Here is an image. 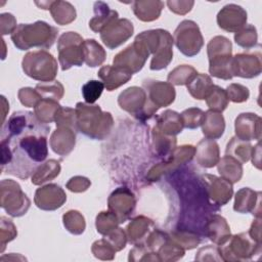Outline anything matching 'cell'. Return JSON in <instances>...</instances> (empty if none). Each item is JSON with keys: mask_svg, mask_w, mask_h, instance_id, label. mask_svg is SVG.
Listing matches in <instances>:
<instances>
[{"mask_svg": "<svg viewBox=\"0 0 262 262\" xmlns=\"http://www.w3.org/2000/svg\"><path fill=\"white\" fill-rule=\"evenodd\" d=\"M50 127L28 111L13 113L1 129V172L27 179L48 156Z\"/></svg>", "mask_w": 262, "mask_h": 262, "instance_id": "6da1fadb", "label": "cell"}, {"mask_svg": "<svg viewBox=\"0 0 262 262\" xmlns=\"http://www.w3.org/2000/svg\"><path fill=\"white\" fill-rule=\"evenodd\" d=\"M77 130L91 139H104L114 126V119L108 112H102L99 105L78 102L76 104Z\"/></svg>", "mask_w": 262, "mask_h": 262, "instance_id": "7a4b0ae2", "label": "cell"}, {"mask_svg": "<svg viewBox=\"0 0 262 262\" xmlns=\"http://www.w3.org/2000/svg\"><path fill=\"white\" fill-rule=\"evenodd\" d=\"M58 30L46 21L37 20L33 24H20L11 34L14 46L19 50L31 48L48 49L55 42Z\"/></svg>", "mask_w": 262, "mask_h": 262, "instance_id": "3957f363", "label": "cell"}, {"mask_svg": "<svg viewBox=\"0 0 262 262\" xmlns=\"http://www.w3.org/2000/svg\"><path fill=\"white\" fill-rule=\"evenodd\" d=\"M143 47L152 54L149 69L151 71H160L166 69L173 58V37L163 29L148 30L141 32L135 37Z\"/></svg>", "mask_w": 262, "mask_h": 262, "instance_id": "277c9868", "label": "cell"}, {"mask_svg": "<svg viewBox=\"0 0 262 262\" xmlns=\"http://www.w3.org/2000/svg\"><path fill=\"white\" fill-rule=\"evenodd\" d=\"M209 57V73L218 79L230 80L233 78L231 73L232 44L224 36L212 38L207 45Z\"/></svg>", "mask_w": 262, "mask_h": 262, "instance_id": "5b68a950", "label": "cell"}, {"mask_svg": "<svg viewBox=\"0 0 262 262\" xmlns=\"http://www.w3.org/2000/svg\"><path fill=\"white\" fill-rule=\"evenodd\" d=\"M24 73L37 81H54L57 74V61L46 50L28 52L21 61Z\"/></svg>", "mask_w": 262, "mask_h": 262, "instance_id": "8992f818", "label": "cell"}, {"mask_svg": "<svg viewBox=\"0 0 262 262\" xmlns=\"http://www.w3.org/2000/svg\"><path fill=\"white\" fill-rule=\"evenodd\" d=\"M218 248L223 261H249L261 253V243L253 239L248 232L230 235Z\"/></svg>", "mask_w": 262, "mask_h": 262, "instance_id": "52a82bcc", "label": "cell"}, {"mask_svg": "<svg viewBox=\"0 0 262 262\" xmlns=\"http://www.w3.org/2000/svg\"><path fill=\"white\" fill-rule=\"evenodd\" d=\"M118 103L122 110L142 122L148 120L158 112V108L149 102L144 89L137 86L129 87L121 92Z\"/></svg>", "mask_w": 262, "mask_h": 262, "instance_id": "ba28073f", "label": "cell"}, {"mask_svg": "<svg viewBox=\"0 0 262 262\" xmlns=\"http://www.w3.org/2000/svg\"><path fill=\"white\" fill-rule=\"evenodd\" d=\"M173 41L178 50L187 57L199 54L204 45L199 26L190 19H184L178 25L174 32Z\"/></svg>", "mask_w": 262, "mask_h": 262, "instance_id": "9c48e42d", "label": "cell"}, {"mask_svg": "<svg viewBox=\"0 0 262 262\" xmlns=\"http://www.w3.org/2000/svg\"><path fill=\"white\" fill-rule=\"evenodd\" d=\"M83 38L76 32H67L60 35L57 41L58 60L62 71L72 67H81L84 62Z\"/></svg>", "mask_w": 262, "mask_h": 262, "instance_id": "30bf717a", "label": "cell"}, {"mask_svg": "<svg viewBox=\"0 0 262 262\" xmlns=\"http://www.w3.org/2000/svg\"><path fill=\"white\" fill-rule=\"evenodd\" d=\"M1 207L12 217H20L30 208V200L19 184L11 179L1 181Z\"/></svg>", "mask_w": 262, "mask_h": 262, "instance_id": "8fae6325", "label": "cell"}, {"mask_svg": "<svg viewBox=\"0 0 262 262\" xmlns=\"http://www.w3.org/2000/svg\"><path fill=\"white\" fill-rule=\"evenodd\" d=\"M195 154V147L192 145H182L175 147L173 151L161 163L152 166L146 174L149 181H158L163 175L174 172L180 166L190 162Z\"/></svg>", "mask_w": 262, "mask_h": 262, "instance_id": "7c38bea8", "label": "cell"}, {"mask_svg": "<svg viewBox=\"0 0 262 262\" xmlns=\"http://www.w3.org/2000/svg\"><path fill=\"white\" fill-rule=\"evenodd\" d=\"M261 46L257 45V49H247V51L237 53L231 58V72L233 77L252 79L261 74L262 71V54Z\"/></svg>", "mask_w": 262, "mask_h": 262, "instance_id": "4fadbf2b", "label": "cell"}, {"mask_svg": "<svg viewBox=\"0 0 262 262\" xmlns=\"http://www.w3.org/2000/svg\"><path fill=\"white\" fill-rule=\"evenodd\" d=\"M148 51L138 41H135L120 51L113 59L114 66L129 71L132 75L139 72L149 57Z\"/></svg>", "mask_w": 262, "mask_h": 262, "instance_id": "5bb4252c", "label": "cell"}, {"mask_svg": "<svg viewBox=\"0 0 262 262\" xmlns=\"http://www.w3.org/2000/svg\"><path fill=\"white\" fill-rule=\"evenodd\" d=\"M136 206L134 193L126 186L116 188L108 196V211L115 214L120 223L128 220Z\"/></svg>", "mask_w": 262, "mask_h": 262, "instance_id": "9a60e30c", "label": "cell"}, {"mask_svg": "<svg viewBox=\"0 0 262 262\" xmlns=\"http://www.w3.org/2000/svg\"><path fill=\"white\" fill-rule=\"evenodd\" d=\"M133 32L134 27L129 19L117 18L100 32V39L107 48L115 49L125 43Z\"/></svg>", "mask_w": 262, "mask_h": 262, "instance_id": "2e32d148", "label": "cell"}, {"mask_svg": "<svg viewBox=\"0 0 262 262\" xmlns=\"http://www.w3.org/2000/svg\"><path fill=\"white\" fill-rule=\"evenodd\" d=\"M201 178L212 204L220 207L226 205L230 201L233 193L232 183L222 177H217L211 174H202Z\"/></svg>", "mask_w": 262, "mask_h": 262, "instance_id": "e0dca14e", "label": "cell"}, {"mask_svg": "<svg viewBox=\"0 0 262 262\" xmlns=\"http://www.w3.org/2000/svg\"><path fill=\"white\" fill-rule=\"evenodd\" d=\"M142 87L146 92L149 102L158 110L170 105L176 96L175 89L169 82L148 79L143 81Z\"/></svg>", "mask_w": 262, "mask_h": 262, "instance_id": "ac0fdd59", "label": "cell"}, {"mask_svg": "<svg viewBox=\"0 0 262 262\" xmlns=\"http://www.w3.org/2000/svg\"><path fill=\"white\" fill-rule=\"evenodd\" d=\"M67 201L64 190L55 183L46 184L35 192V205L44 211H54L60 208Z\"/></svg>", "mask_w": 262, "mask_h": 262, "instance_id": "d6986e66", "label": "cell"}, {"mask_svg": "<svg viewBox=\"0 0 262 262\" xmlns=\"http://www.w3.org/2000/svg\"><path fill=\"white\" fill-rule=\"evenodd\" d=\"M247 18V11L242 6L230 3L218 12L217 24L226 32L236 33L246 26Z\"/></svg>", "mask_w": 262, "mask_h": 262, "instance_id": "ffe728a7", "label": "cell"}, {"mask_svg": "<svg viewBox=\"0 0 262 262\" xmlns=\"http://www.w3.org/2000/svg\"><path fill=\"white\" fill-rule=\"evenodd\" d=\"M261 118L256 114H239L234 123L235 137L244 141H259L261 139Z\"/></svg>", "mask_w": 262, "mask_h": 262, "instance_id": "44dd1931", "label": "cell"}, {"mask_svg": "<svg viewBox=\"0 0 262 262\" xmlns=\"http://www.w3.org/2000/svg\"><path fill=\"white\" fill-rule=\"evenodd\" d=\"M233 210L237 213H252L256 218H261V192L249 187L241 188L235 193Z\"/></svg>", "mask_w": 262, "mask_h": 262, "instance_id": "7402d4cb", "label": "cell"}, {"mask_svg": "<svg viewBox=\"0 0 262 262\" xmlns=\"http://www.w3.org/2000/svg\"><path fill=\"white\" fill-rule=\"evenodd\" d=\"M203 233L206 237L218 246L226 242L231 235L229 225L225 218L216 213H213L207 219L204 225Z\"/></svg>", "mask_w": 262, "mask_h": 262, "instance_id": "603a6c76", "label": "cell"}, {"mask_svg": "<svg viewBox=\"0 0 262 262\" xmlns=\"http://www.w3.org/2000/svg\"><path fill=\"white\" fill-rule=\"evenodd\" d=\"M97 76L99 77L107 91H113L121 87L132 78V74L129 71L110 64L100 68Z\"/></svg>", "mask_w": 262, "mask_h": 262, "instance_id": "cb8c5ba5", "label": "cell"}, {"mask_svg": "<svg viewBox=\"0 0 262 262\" xmlns=\"http://www.w3.org/2000/svg\"><path fill=\"white\" fill-rule=\"evenodd\" d=\"M75 130L68 127H57L50 136V147L59 156H68L75 147Z\"/></svg>", "mask_w": 262, "mask_h": 262, "instance_id": "d4e9b609", "label": "cell"}, {"mask_svg": "<svg viewBox=\"0 0 262 262\" xmlns=\"http://www.w3.org/2000/svg\"><path fill=\"white\" fill-rule=\"evenodd\" d=\"M155 223L151 219L145 216H137L133 218L127 225V238L135 245H143L154 229Z\"/></svg>", "mask_w": 262, "mask_h": 262, "instance_id": "484cf974", "label": "cell"}, {"mask_svg": "<svg viewBox=\"0 0 262 262\" xmlns=\"http://www.w3.org/2000/svg\"><path fill=\"white\" fill-rule=\"evenodd\" d=\"M194 156L199 165L204 168H212L220 160L219 146L214 139L204 138L198 143Z\"/></svg>", "mask_w": 262, "mask_h": 262, "instance_id": "4316f807", "label": "cell"}, {"mask_svg": "<svg viewBox=\"0 0 262 262\" xmlns=\"http://www.w3.org/2000/svg\"><path fill=\"white\" fill-rule=\"evenodd\" d=\"M155 128L165 135L175 136L182 131L184 125L180 114L175 111L167 110L157 117Z\"/></svg>", "mask_w": 262, "mask_h": 262, "instance_id": "83f0119b", "label": "cell"}, {"mask_svg": "<svg viewBox=\"0 0 262 262\" xmlns=\"http://www.w3.org/2000/svg\"><path fill=\"white\" fill-rule=\"evenodd\" d=\"M201 126L205 137L215 140L223 135L225 130V121L221 113L209 110L205 112Z\"/></svg>", "mask_w": 262, "mask_h": 262, "instance_id": "f1b7e54d", "label": "cell"}, {"mask_svg": "<svg viewBox=\"0 0 262 262\" xmlns=\"http://www.w3.org/2000/svg\"><path fill=\"white\" fill-rule=\"evenodd\" d=\"M93 8L94 16L89 20V28L95 33H100L113 20L119 18L118 12L111 9L108 5L102 1L95 2Z\"/></svg>", "mask_w": 262, "mask_h": 262, "instance_id": "f546056e", "label": "cell"}, {"mask_svg": "<svg viewBox=\"0 0 262 262\" xmlns=\"http://www.w3.org/2000/svg\"><path fill=\"white\" fill-rule=\"evenodd\" d=\"M164 3L156 0L134 1L132 2V10L136 17L142 21H152L160 17Z\"/></svg>", "mask_w": 262, "mask_h": 262, "instance_id": "4dcf8cb0", "label": "cell"}, {"mask_svg": "<svg viewBox=\"0 0 262 262\" xmlns=\"http://www.w3.org/2000/svg\"><path fill=\"white\" fill-rule=\"evenodd\" d=\"M217 166L219 174L225 180L232 184L241 180L243 176V165L236 159L226 155L219 160Z\"/></svg>", "mask_w": 262, "mask_h": 262, "instance_id": "1f68e13d", "label": "cell"}, {"mask_svg": "<svg viewBox=\"0 0 262 262\" xmlns=\"http://www.w3.org/2000/svg\"><path fill=\"white\" fill-rule=\"evenodd\" d=\"M84 62L91 68L100 66L106 57L103 47L94 39H87L83 42Z\"/></svg>", "mask_w": 262, "mask_h": 262, "instance_id": "d6a6232c", "label": "cell"}, {"mask_svg": "<svg viewBox=\"0 0 262 262\" xmlns=\"http://www.w3.org/2000/svg\"><path fill=\"white\" fill-rule=\"evenodd\" d=\"M49 10L54 21L60 26L69 25L76 18L75 7L67 1H51Z\"/></svg>", "mask_w": 262, "mask_h": 262, "instance_id": "836d02e7", "label": "cell"}, {"mask_svg": "<svg viewBox=\"0 0 262 262\" xmlns=\"http://www.w3.org/2000/svg\"><path fill=\"white\" fill-rule=\"evenodd\" d=\"M60 173V164L56 160H48L42 163L32 175V183L41 185L57 177Z\"/></svg>", "mask_w": 262, "mask_h": 262, "instance_id": "e575fe53", "label": "cell"}, {"mask_svg": "<svg viewBox=\"0 0 262 262\" xmlns=\"http://www.w3.org/2000/svg\"><path fill=\"white\" fill-rule=\"evenodd\" d=\"M185 250L174 241L170 234L164 238L157 250V255L160 261H177L184 256Z\"/></svg>", "mask_w": 262, "mask_h": 262, "instance_id": "d590c367", "label": "cell"}, {"mask_svg": "<svg viewBox=\"0 0 262 262\" xmlns=\"http://www.w3.org/2000/svg\"><path fill=\"white\" fill-rule=\"evenodd\" d=\"M152 149L159 158L168 157L176 147L175 136H168L159 132L156 128L152 129Z\"/></svg>", "mask_w": 262, "mask_h": 262, "instance_id": "8d00e7d4", "label": "cell"}, {"mask_svg": "<svg viewBox=\"0 0 262 262\" xmlns=\"http://www.w3.org/2000/svg\"><path fill=\"white\" fill-rule=\"evenodd\" d=\"M252 145L249 141H244L237 137H232L227 143L225 154L236 159L239 163H247L251 159Z\"/></svg>", "mask_w": 262, "mask_h": 262, "instance_id": "74e56055", "label": "cell"}, {"mask_svg": "<svg viewBox=\"0 0 262 262\" xmlns=\"http://www.w3.org/2000/svg\"><path fill=\"white\" fill-rule=\"evenodd\" d=\"M213 81L210 76L206 74H199L187 84V90L189 94L199 100L205 99L213 87Z\"/></svg>", "mask_w": 262, "mask_h": 262, "instance_id": "f35d334b", "label": "cell"}, {"mask_svg": "<svg viewBox=\"0 0 262 262\" xmlns=\"http://www.w3.org/2000/svg\"><path fill=\"white\" fill-rule=\"evenodd\" d=\"M60 106L61 105L56 100L42 98L34 107V114L41 123L47 125L54 121L55 115Z\"/></svg>", "mask_w": 262, "mask_h": 262, "instance_id": "ab89813d", "label": "cell"}, {"mask_svg": "<svg viewBox=\"0 0 262 262\" xmlns=\"http://www.w3.org/2000/svg\"><path fill=\"white\" fill-rule=\"evenodd\" d=\"M196 75L198 72L194 68L188 64H181L169 73L167 80L172 85H187Z\"/></svg>", "mask_w": 262, "mask_h": 262, "instance_id": "60d3db41", "label": "cell"}, {"mask_svg": "<svg viewBox=\"0 0 262 262\" xmlns=\"http://www.w3.org/2000/svg\"><path fill=\"white\" fill-rule=\"evenodd\" d=\"M171 237L176 241L184 250H191L195 248L201 242V234L195 231L185 229V228H177L170 232Z\"/></svg>", "mask_w": 262, "mask_h": 262, "instance_id": "b9f144b4", "label": "cell"}, {"mask_svg": "<svg viewBox=\"0 0 262 262\" xmlns=\"http://www.w3.org/2000/svg\"><path fill=\"white\" fill-rule=\"evenodd\" d=\"M206 103L209 106V110L222 113L228 105V97L226 91L220 86L213 85L209 94L207 95Z\"/></svg>", "mask_w": 262, "mask_h": 262, "instance_id": "7bdbcfd3", "label": "cell"}, {"mask_svg": "<svg viewBox=\"0 0 262 262\" xmlns=\"http://www.w3.org/2000/svg\"><path fill=\"white\" fill-rule=\"evenodd\" d=\"M66 229L76 235L82 234L85 230L86 223L83 215L77 210H70L62 216Z\"/></svg>", "mask_w": 262, "mask_h": 262, "instance_id": "ee69618b", "label": "cell"}, {"mask_svg": "<svg viewBox=\"0 0 262 262\" xmlns=\"http://www.w3.org/2000/svg\"><path fill=\"white\" fill-rule=\"evenodd\" d=\"M257 30L253 25H246L243 29L234 34L235 43L245 49L254 48L257 45Z\"/></svg>", "mask_w": 262, "mask_h": 262, "instance_id": "f6af8a7d", "label": "cell"}, {"mask_svg": "<svg viewBox=\"0 0 262 262\" xmlns=\"http://www.w3.org/2000/svg\"><path fill=\"white\" fill-rule=\"evenodd\" d=\"M37 92L40 94L41 98L53 99L58 101L63 96V86L58 81L51 82H41L36 85Z\"/></svg>", "mask_w": 262, "mask_h": 262, "instance_id": "bcb514c9", "label": "cell"}, {"mask_svg": "<svg viewBox=\"0 0 262 262\" xmlns=\"http://www.w3.org/2000/svg\"><path fill=\"white\" fill-rule=\"evenodd\" d=\"M119 220L115 214H113L111 211H102L96 216V229L97 232L102 234L103 236L106 235L108 232L114 230L118 227Z\"/></svg>", "mask_w": 262, "mask_h": 262, "instance_id": "7dc6e473", "label": "cell"}, {"mask_svg": "<svg viewBox=\"0 0 262 262\" xmlns=\"http://www.w3.org/2000/svg\"><path fill=\"white\" fill-rule=\"evenodd\" d=\"M104 85L101 81L90 80L82 86V95L86 103L93 104L101 95Z\"/></svg>", "mask_w": 262, "mask_h": 262, "instance_id": "c3c4849f", "label": "cell"}, {"mask_svg": "<svg viewBox=\"0 0 262 262\" xmlns=\"http://www.w3.org/2000/svg\"><path fill=\"white\" fill-rule=\"evenodd\" d=\"M91 251L93 255L100 260H113L117 252L105 237L94 242L92 244Z\"/></svg>", "mask_w": 262, "mask_h": 262, "instance_id": "681fc988", "label": "cell"}, {"mask_svg": "<svg viewBox=\"0 0 262 262\" xmlns=\"http://www.w3.org/2000/svg\"><path fill=\"white\" fill-rule=\"evenodd\" d=\"M54 121L57 127H68L78 131L76 125V112L72 107L60 106L55 115Z\"/></svg>", "mask_w": 262, "mask_h": 262, "instance_id": "f907efd6", "label": "cell"}, {"mask_svg": "<svg viewBox=\"0 0 262 262\" xmlns=\"http://www.w3.org/2000/svg\"><path fill=\"white\" fill-rule=\"evenodd\" d=\"M204 112L199 107H190L184 110L180 116L183 121V125L187 129H195L202 125L204 119Z\"/></svg>", "mask_w": 262, "mask_h": 262, "instance_id": "816d5d0a", "label": "cell"}, {"mask_svg": "<svg viewBox=\"0 0 262 262\" xmlns=\"http://www.w3.org/2000/svg\"><path fill=\"white\" fill-rule=\"evenodd\" d=\"M1 227H0V241H1V252H3L6 243L11 242L17 235V230L11 220L6 217H1Z\"/></svg>", "mask_w": 262, "mask_h": 262, "instance_id": "f5cc1de1", "label": "cell"}, {"mask_svg": "<svg viewBox=\"0 0 262 262\" xmlns=\"http://www.w3.org/2000/svg\"><path fill=\"white\" fill-rule=\"evenodd\" d=\"M226 93L228 100L236 103H241L244 101H247L249 96H250V91L249 89L241 84L232 83L227 86L226 88Z\"/></svg>", "mask_w": 262, "mask_h": 262, "instance_id": "db71d44e", "label": "cell"}, {"mask_svg": "<svg viewBox=\"0 0 262 262\" xmlns=\"http://www.w3.org/2000/svg\"><path fill=\"white\" fill-rule=\"evenodd\" d=\"M17 96L21 104L28 107H33V106L35 107L37 103L42 99L40 94L37 92V90L31 87L20 88L17 93Z\"/></svg>", "mask_w": 262, "mask_h": 262, "instance_id": "11a10c76", "label": "cell"}, {"mask_svg": "<svg viewBox=\"0 0 262 262\" xmlns=\"http://www.w3.org/2000/svg\"><path fill=\"white\" fill-rule=\"evenodd\" d=\"M195 260L198 261H223L220 255V251L218 246L208 245L201 248L196 255Z\"/></svg>", "mask_w": 262, "mask_h": 262, "instance_id": "9f6ffc18", "label": "cell"}, {"mask_svg": "<svg viewBox=\"0 0 262 262\" xmlns=\"http://www.w3.org/2000/svg\"><path fill=\"white\" fill-rule=\"evenodd\" d=\"M104 237L113 245L116 251H121L122 249H124L126 247V243L128 239L127 234L120 227L115 228L114 230L108 232L106 235H104Z\"/></svg>", "mask_w": 262, "mask_h": 262, "instance_id": "6f0895ef", "label": "cell"}, {"mask_svg": "<svg viewBox=\"0 0 262 262\" xmlns=\"http://www.w3.org/2000/svg\"><path fill=\"white\" fill-rule=\"evenodd\" d=\"M91 185V182L88 178L84 176H75L72 177L68 183H67V188L73 192H83L89 188Z\"/></svg>", "mask_w": 262, "mask_h": 262, "instance_id": "680465c9", "label": "cell"}, {"mask_svg": "<svg viewBox=\"0 0 262 262\" xmlns=\"http://www.w3.org/2000/svg\"><path fill=\"white\" fill-rule=\"evenodd\" d=\"M16 19L11 13H2L0 15V28L1 34H12L16 29Z\"/></svg>", "mask_w": 262, "mask_h": 262, "instance_id": "91938a15", "label": "cell"}, {"mask_svg": "<svg viewBox=\"0 0 262 262\" xmlns=\"http://www.w3.org/2000/svg\"><path fill=\"white\" fill-rule=\"evenodd\" d=\"M193 4H194L193 1H174V0L167 1V5L169 9L172 12L180 15H184L187 12H189Z\"/></svg>", "mask_w": 262, "mask_h": 262, "instance_id": "94428289", "label": "cell"}, {"mask_svg": "<svg viewBox=\"0 0 262 262\" xmlns=\"http://www.w3.org/2000/svg\"><path fill=\"white\" fill-rule=\"evenodd\" d=\"M250 236L258 243H261V218H256L248 231Z\"/></svg>", "mask_w": 262, "mask_h": 262, "instance_id": "6125c7cd", "label": "cell"}, {"mask_svg": "<svg viewBox=\"0 0 262 262\" xmlns=\"http://www.w3.org/2000/svg\"><path fill=\"white\" fill-rule=\"evenodd\" d=\"M260 140L257 142L255 146L252 147V152H251V158H252V163L257 169H261V147H260Z\"/></svg>", "mask_w": 262, "mask_h": 262, "instance_id": "be15d7a7", "label": "cell"}, {"mask_svg": "<svg viewBox=\"0 0 262 262\" xmlns=\"http://www.w3.org/2000/svg\"><path fill=\"white\" fill-rule=\"evenodd\" d=\"M1 99H2V108H3V114H2V125L4 124V120H5V116H6V111L5 110H8L9 111V104L7 103L6 105L4 104L5 103V97L2 95L1 96Z\"/></svg>", "mask_w": 262, "mask_h": 262, "instance_id": "e7e4bbea", "label": "cell"}]
</instances>
